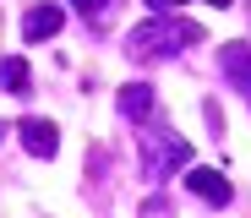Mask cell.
Instances as JSON below:
<instances>
[{
    "label": "cell",
    "instance_id": "obj_1",
    "mask_svg": "<svg viewBox=\"0 0 251 218\" xmlns=\"http://www.w3.org/2000/svg\"><path fill=\"white\" fill-rule=\"evenodd\" d=\"M186 44H197V22H180V17H153V22H137L131 33H126V49H131L137 60L175 55V49H186Z\"/></svg>",
    "mask_w": 251,
    "mask_h": 218
},
{
    "label": "cell",
    "instance_id": "obj_2",
    "mask_svg": "<svg viewBox=\"0 0 251 218\" xmlns=\"http://www.w3.org/2000/svg\"><path fill=\"white\" fill-rule=\"evenodd\" d=\"M186 137H170V131H158V137H148L142 142V169L148 174H164V169H170V164H186Z\"/></svg>",
    "mask_w": 251,
    "mask_h": 218
},
{
    "label": "cell",
    "instance_id": "obj_3",
    "mask_svg": "<svg viewBox=\"0 0 251 218\" xmlns=\"http://www.w3.org/2000/svg\"><path fill=\"white\" fill-rule=\"evenodd\" d=\"M17 131H22V147H27L33 158H55V147H60V131H55V120H38V115H27Z\"/></svg>",
    "mask_w": 251,
    "mask_h": 218
},
{
    "label": "cell",
    "instance_id": "obj_4",
    "mask_svg": "<svg viewBox=\"0 0 251 218\" xmlns=\"http://www.w3.org/2000/svg\"><path fill=\"white\" fill-rule=\"evenodd\" d=\"M219 66H224V76L240 87V93L251 98V44H224V49H219Z\"/></svg>",
    "mask_w": 251,
    "mask_h": 218
},
{
    "label": "cell",
    "instance_id": "obj_5",
    "mask_svg": "<svg viewBox=\"0 0 251 218\" xmlns=\"http://www.w3.org/2000/svg\"><path fill=\"white\" fill-rule=\"evenodd\" d=\"M153 109H158V93H153L148 82H137V87H120V115H126V120L148 125V120H153Z\"/></svg>",
    "mask_w": 251,
    "mask_h": 218
},
{
    "label": "cell",
    "instance_id": "obj_6",
    "mask_svg": "<svg viewBox=\"0 0 251 218\" xmlns=\"http://www.w3.org/2000/svg\"><path fill=\"white\" fill-rule=\"evenodd\" d=\"M186 186H191L202 202H213V207H224V202H229V180H224L219 169H186Z\"/></svg>",
    "mask_w": 251,
    "mask_h": 218
},
{
    "label": "cell",
    "instance_id": "obj_7",
    "mask_svg": "<svg viewBox=\"0 0 251 218\" xmlns=\"http://www.w3.org/2000/svg\"><path fill=\"white\" fill-rule=\"evenodd\" d=\"M55 33H60V6L44 0V6L27 11V22H22V38H27V44H44V38H55Z\"/></svg>",
    "mask_w": 251,
    "mask_h": 218
},
{
    "label": "cell",
    "instance_id": "obj_8",
    "mask_svg": "<svg viewBox=\"0 0 251 218\" xmlns=\"http://www.w3.org/2000/svg\"><path fill=\"white\" fill-rule=\"evenodd\" d=\"M0 87H11V93H27V60H17V55L0 60Z\"/></svg>",
    "mask_w": 251,
    "mask_h": 218
},
{
    "label": "cell",
    "instance_id": "obj_9",
    "mask_svg": "<svg viewBox=\"0 0 251 218\" xmlns=\"http://www.w3.org/2000/svg\"><path fill=\"white\" fill-rule=\"evenodd\" d=\"M71 6H76V11H88V17H99V11L109 6V0H71Z\"/></svg>",
    "mask_w": 251,
    "mask_h": 218
},
{
    "label": "cell",
    "instance_id": "obj_10",
    "mask_svg": "<svg viewBox=\"0 0 251 218\" xmlns=\"http://www.w3.org/2000/svg\"><path fill=\"white\" fill-rule=\"evenodd\" d=\"M148 6H153V11L164 17V11H180V6H186V0H148Z\"/></svg>",
    "mask_w": 251,
    "mask_h": 218
},
{
    "label": "cell",
    "instance_id": "obj_11",
    "mask_svg": "<svg viewBox=\"0 0 251 218\" xmlns=\"http://www.w3.org/2000/svg\"><path fill=\"white\" fill-rule=\"evenodd\" d=\"M213 6H229V0H213Z\"/></svg>",
    "mask_w": 251,
    "mask_h": 218
}]
</instances>
